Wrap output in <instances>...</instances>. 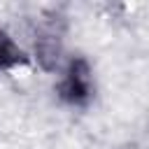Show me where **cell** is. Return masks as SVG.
<instances>
[{
  "label": "cell",
  "instance_id": "obj_2",
  "mask_svg": "<svg viewBox=\"0 0 149 149\" xmlns=\"http://www.w3.org/2000/svg\"><path fill=\"white\" fill-rule=\"evenodd\" d=\"M16 63H23V54L21 49L7 37L0 33V68H12Z\"/></svg>",
  "mask_w": 149,
  "mask_h": 149
},
{
  "label": "cell",
  "instance_id": "obj_1",
  "mask_svg": "<svg viewBox=\"0 0 149 149\" xmlns=\"http://www.w3.org/2000/svg\"><path fill=\"white\" fill-rule=\"evenodd\" d=\"M58 93L63 100L72 102V105H81L88 100L91 95V70L86 65L84 58H77L70 63L61 86H58Z\"/></svg>",
  "mask_w": 149,
  "mask_h": 149
}]
</instances>
